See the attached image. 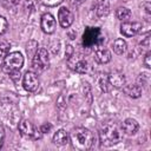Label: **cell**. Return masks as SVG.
<instances>
[{"mask_svg":"<svg viewBox=\"0 0 151 151\" xmlns=\"http://www.w3.org/2000/svg\"><path fill=\"white\" fill-rule=\"evenodd\" d=\"M116 15L122 21H127L131 17V11L126 7H118L116 11Z\"/></svg>","mask_w":151,"mask_h":151,"instance_id":"cell-19","label":"cell"},{"mask_svg":"<svg viewBox=\"0 0 151 151\" xmlns=\"http://www.w3.org/2000/svg\"><path fill=\"white\" fill-rule=\"evenodd\" d=\"M7 28H8V22H7L6 18L0 15V35L4 34L7 31Z\"/></svg>","mask_w":151,"mask_h":151,"instance_id":"cell-23","label":"cell"},{"mask_svg":"<svg viewBox=\"0 0 151 151\" xmlns=\"http://www.w3.org/2000/svg\"><path fill=\"white\" fill-rule=\"evenodd\" d=\"M4 139H5V130H4V126L0 124V149L4 144Z\"/></svg>","mask_w":151,"mask_h":151,"instance_id":"cell-27","label":"cell"},{"mask_svg":"<svg viewBox=\"0 0 151 151\" xmlns=\"http://www.w3.org/2000/svg\"><path fill=\"white\" fill-rule=\"evenodd\" d=\"M32 66L35 73L38 72H44L45 70L48 68L50 66V58H48V52L45 48H38L34 55L32 57Z\"/></svg>","mask_w":151,"mask_h":151,"instance_id":"cell-5","label":"cell"},{"mask_svg":"<svg viewBox=\"0 0 151 151\" xmlns=\"http://www.w3.org/2000/svg\"><path fill=\"white\" fill-rule=\"evenodd\" d=\"M9 48H11L9 42L6 41V40L0 39V60L4 59V58L9 53Z\"/></svg>","mask_w":151,"mask_h":151,"instance_id":"cell-20","label":"cell"},{"mask_svg":"<svg viewBox=\"0 0 151 151\" xmlns=\"http://www.w3.org/2000/svg\"><path fill=\"white\" fill-rule=\"evenodd\" d=\"M126 48H127V45L125 42V40L123 39H116L114 42H113V51L114 53L117 54H123L126 52Z\"/></svg>","mask_w":151,"mask_h":151,"instance_id":"cell-17","label":"cell"},{"mask_svg":"<svg viewBox=\"0 0 151 151\" xmlns=\"http://www.w3.org/2000/svg\"><path fill=\"white\" fill-rule=\"evenodd\" d=\"M139 129V125L137 123L136 119L132 118H127L124 120L123 125H122V131H124L126 134H134Z\"/></svg>","mask_w":151,"mask_h":151,"instance_id":"cell-13","label":"cell"},{"mask_svg":"<svg viewBox=\"0 0 151 151\" xmlns=\"http://www.w3.org/2000/svg\"><path fill=\"white\" fill-rule=\"evenodd\" d=\"M93 50H94V59L99 64H106L111 60V52L107 48H105L103 45L98 46Z\"/></svg>","mask_w":151,"mask_h":151,"instance_id":"cell-12","label":"cell"},{"mask_svg":"<svg viewBox=\"0 0 151 151\" xmlns=\"http://www.w3.org/2000/svg\"><path fill=\"white\" fill-rule=\"evenodd\" d=\"M109 83L112 87H122L125 84V77L124 74H118V73H113L111 76L107 77Z\"/></svg>","mask_w":151,"mask_h":151,"instance_id":"cell-16","label":"cell"},{"mask_svg":"<svg viewBox=\"0 0 151 151\" xmlns=\"http://www.w3.org/2000/svg\"><path fill=\"white\" fill-rule=\"evenodd\" d=\"M72 54H73V47H72L71 45H67V46H66V58L71 57Z\"/></svg>","mask_w":151,"mask_h":151,"instance_id":"cell-28","label":"cell"},{"mask_svg":"<svg viewBox=\"0 0 151 151\" xmlns=\"http://www.w3.org/2000/svg\"><path fill=\"white\" fill-rule=\"evenodd\" d=\"M22 85H24V88L26 91L35 92L39 88V85H40L38 74L33 71H27L22 77Z\"/></svg>","mask_w":151,"mask_h":151,"instance_id":"cell-7","label":"cell"},{"mask_svg":"<svg viewBox=\"0 0 151 151\" xmlns=\"http://www.w3.org/2000/svg\"><path fill=\"white\" fill-rule=\"evenodd\" d=\"M37 50H38V42L37 41H34V40H31V41H28V44H27V46H26V51H27V54H29V55H34V53L37 52Z\"/></svg>","mask_w":151,"mask_h":151,"instance_id":"cell-21","label":"cell"},{"mask_svg":"<svg viewBox=\"0 0 151 151\" xmlns=\"http://www.w3.org/2000/svg\"><path fill=\"white\" fill-rule=\"evenodd\" d=\"M67 142H68V133L65 130L60 129V130H58L54 133V136H53V143L55 145L63 146V145H66Z\"/></svg>","mask_w":151,"mask_h":151,"instance_id":"cell-14","label":"cell"},{"mask_svg":"<svg viewBox=\"0 0 151 151\" xmlns=\"http://www.w3.org/2000/svg\"><path fill=\"white\" fill-rule=\"evenodd\" d=\"M151 52L150 51H147L146 52V54H145V57H144V60H143V63H144V65L147 67V68H150L151 67Z\"/></svg>","mask_w":151,"mask_h":151,"instance_id":"cell-25","label":"cell"},{"mask_svg":"<svg viewBox=\"0 0 151 151\" xmlns=\"http://www.w3.org/2000/svg\"><path fill=\"white\" fill-rule=\"evenodd\" d=\"M84 1H85V0H68V2H70L72 6H79V5H81Z\"/></svg>","mask_w":151,"mask_h":151,"instance_id":"cell-30","label":"cell"},{"mask_svg":"<svg viewBox=\"0 0 151 151\" xmlns=\"http://www.w3.org/2000/svg\"><path fill=\"white\" fill-rule=\"evenodd\" d=\"M110 12V5L107 1H100L97 6V9H96V13L98 17H106Z\"/></svg>","mask_w":151,"mask_h":151,"instance_id":"cell-18","label":"cell"},{"mask_svg":"<svg viewBox=\"0 0 151 151\" xmlns=\"http://www.w3.org/2000/svg\"><path fill=\"white\" fill-rule=\"evenodd\" d=\"M70 142L73 149L79 151H86L92 147L94 137L93 133L86 127H76L70 133Z\"/></svg>","mask_w":151,"mask_h":151,"instance_id":"cell-1","label":"cell"},{"mask_svg":"<svg viewBox=\"0 0 151 151\" xmlns=\"http://www.w3.org/2000/svg\"><path fill=\"white\" fill-rule=\"evenodd\" d=\"M73 19H74L73 13L68 8H66V7H60L59 8V11H58V20H59V24H60L61 27H64V28L70 27L72 25V22H73Z\"/></svg>","mask_w":151,"mask_h":151,"instance_id":"cell-10","label":"cell"},{"mask_svg":"<svg viewBox=\"0 0 151 151\" xmlns=\"http://www.w3.org/2000/svg\"><path fill=\"white\" fill-rule=\"evenodd\" d=\"M19 131L21 132L22 136L31 137V138H34V139H40L41 136H42V133L40 132V130L38 131L34 127V125L28 119H22L19 123Z\"/></svg>","mask_w":151,"mask_h":151,"instance_id":"cell-8","label":"cell"},{"mask_svg":"<svg viewBox=\"0 0 151 151\" xmlns=\"http://www.w3.org/2000/svg\"><path fill=\"white\" fill-rule=\"evenodd\" d=\"M99 138L103 145L112 146L118 144L122 140L123 132L114 122H106L101 125L99 130Z\"/></svg>","mask_w":151,"mask_h":151,"instance_id":"cell-2","label":"cell"},{"mask_svg":"<svg viewBox=\"0 0 151 151\" xmlns=\"http://www.w3.org/2000/svg\"><path fill=\"white\" fill-rule=\"evenodd\" d=\"M123 91H124L125 94H127L131 98H139L142 96V87L139 85H136V84L126 85L123 88Z\"/></svg>","mask_w":151,"mask_h":151,"instance_id":"cell-15","label":"cell"},{"mask_svg":"<svg viewBox=\"0 0 151 151\" xmlns=\"http://www.w3.org/2000/svg\"><path fill=\"white\" fill-rule=\"evenodd\" d=\"M143 7L145 8V12H146L147 14H150V13H151V5H150V2H149V1L144 2V4H143Z\"/></svg>","mask_w":151,"mask_h":151,"instance_id":"cell-29","label":"cell"},{"mask_svg":"<svg viewBox=\"0 0 151 151\" xmlns=\"http://www.w3.org/2000/svg\"><path fill=\"white\" fill-rule=\"evenodd\" d=\"M104 41L105 37L98 27H87L83 34V46L85 48H96L104 45Z\"/></svg>","mask_w":151,"mask_h":151,"instance_id":"cell-3","label":"cell"},{"mask_svg":"<svg viewBox=\"0 0 151 151\" xmlns=\"http://www.w3.org/2000/svg\"><path fill=\"white\" fill-rule=\"evenodd\" d=\"M42 5L45 6H48V7H53V6H57L59 4H61L63 0H40Z\"/></svg>","mask_w":151,"mask_h":151,"instance_id":"cell-24","label":"cell"},{"mask_svg":"<svg viewBox=\"0 0 151 151\" xmlns=\"http://www.w3.org/2000/svg\"><path fill=\"white\" fill-rule=\"evenodd\" d=\"M51 129H52V125H51L50 123H46V124H42V125L40 126V132L44 134V133H46V132H50Z\"/></svg>","mask_w":151,"mask_h":151,"instance_id":"cell-26","label":"cell"},{"mask_svg":"<svg viewBox=\"0 0 151 151\" xmlns=\"http://www.w3.org/2000/svg\"><path fill=\"white\" fill-rule=\"evenodd\" d=\"M67 65L68 67L77 72V73H86L88 71V63L87 60L78 54H72L71 57L67 58Z\"/></svg>","mask_w":151,"mask_h":151,"instance_id":"cell-6","label":"cell"},{"mask_svg":"<svg viewBox=\"0 0 151 151\" xmlns=\"http://www.w3.org/2000/svg\"><path fill=\"white\" fill-rule=\"evenodd\" d=\"M24 65V57L20 52H12L8 53L2 61V71L11 74L13 72L20 71Z\"/></svg>","mask_w":151,"mask_h":151,"instance_id":"cell-4","label":"cell"},{"mask_svg":"<svg viewBox=\"0 0 151 151\" xmlns=\"http://www.w3.org/2000/svg\"><path fill=\"white\" fill-rule=\"evenodd\" d=\"M142 31V24L140 22H130V21H124L120 25V32L124 37L131 38L136 34H138Z\"/></svg>","mask_w":151,"mask_h":151,"instance_id":"cell-9","label":"cell"},{"mask_svg":"<svg viewBox=\"0 0 151 151\" xmlns=\"http://www.w3.org/2000/svg\"><path fill=\"white\" fill-rule=\"evenodd\" d=\"M40 26H41V29L47 33V34H51L55 31V26H57V22H55V19L52 14L50 13H45L42 17H41V21H40Z\"/></svg>","mask_w":151,"mask_h":151,"instance_id":"cell-11","label":"cell"},{"mask_svg":"<svg viewBox=\"0 0 151 151\" xmlns=\"http://www.w3.org/2000/svg\"><path fill=\"white\" fill-rule=\"evenodd\" d=\"M20 2V0H0V5L5 8H12L15 7Z\"/></svg>","mask_w":151,"mask_h":151,"instance_id":"cell-22","label":"cell"}]
</instances>
